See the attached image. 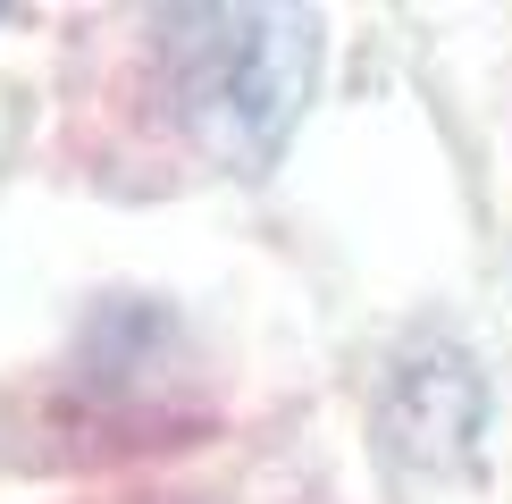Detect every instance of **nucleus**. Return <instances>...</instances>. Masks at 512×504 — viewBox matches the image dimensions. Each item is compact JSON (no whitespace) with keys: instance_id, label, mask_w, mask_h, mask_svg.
<instances>
[{"instance_id":"obj_2","label":"nucleus","mask_w":512,"mask_h":504,"mask_svg":"<svg viewBox=\"0 0 512 504\" xmlns=\"http://www.w3.org/2000/svg\"><path fill=\"white\" fill-rule=\"evenodd\" d=\"M378 429L412 471H471L487 437V378L462 345L420 336L395 353L387 395H378Z\"/></svg>"},{"instance_id":"obj_1","label":"nucleus","mask_w":512,"mask_h":504,"mask_svg":"<svg viewBox=\"0 0 512 504\" xmlns=\"http://www.w3.org/2000/svg\"><path fill=\"white\" fill-rule=\"evenodd\" d=\"M160 93L227 177H261L319 101L328 26L311 9H160Z\"/></svg>"}]
</instances>
